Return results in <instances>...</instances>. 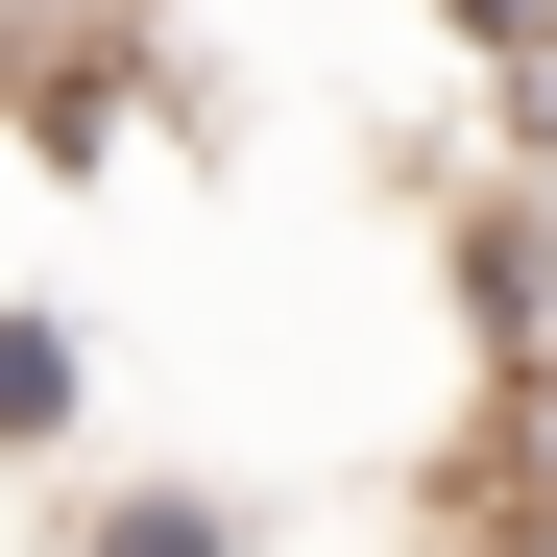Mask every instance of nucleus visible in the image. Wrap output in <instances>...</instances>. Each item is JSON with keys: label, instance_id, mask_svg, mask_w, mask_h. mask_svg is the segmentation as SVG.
Returning a JSON list of instances; mask_svg holds the SVG:
<instances>
[{"label": "nucleus", "instance_id": "7ed1b4c3", "mask_svg": "<svg viewBox=\"0 0 557 557\" xmlns=\"http://www.w3.org/2000/svg\"><path fill=\"white\" fill-rule=\"evenodd\" d=\"M460 25H557V0H460Z\"/></svg>", "mask_w": 557, "mask_h": 557}, {"label": "nucleus", "instance_id": "f257e3e1", "mask_svg": "<svg viewBox=\"0 0 557 557\" xmlns=\"http://www.w3.org/2000/svg\"><path fill=\"white\" fill-rule=\"evenodd\" d=\"M0 436H73V339L49 315H0Z\"/></svg>", "mask_w": 557, "mask_h": 557}, {"label": "nucleus", "instance_id": "f03ea898", "mask_svg": "<svg viewBox=\"0 0 557 557\" xmlns=\"http://www.w3.org/2000/svg\"><path fill=\"white\" fill-rule=\"evenodd\" d=\"M460 557H557V509H485V533H460Z\"/></svg>", "mask_w": 557, "mask_h": 557}]
</instances>
